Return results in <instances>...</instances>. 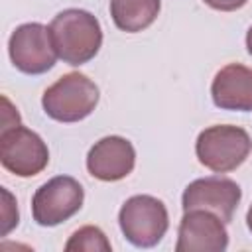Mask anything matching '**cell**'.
Wrapping results in <instances>:
<instances>
[{"mask_svg":"<svg viewBox=\"0 0 252 252\" xmlns=\"http://www.w3.org/2000/svg\"><path fill=\"white\" fill-rule=\"evenodd\" d=\"M49 32L59 59L73 67L94 59L102 45L100 22L91 12L81 8H67L59 12L51 20Z\"/></svg>","mask_w":252,"mask_h":252,"instance_id":"cell-1","label":"cell"},{"mask_svg":"<svg viewBox=\"0 0 252 252\" xmlns=\"http://www.w3.org/2000/svg\"><path fill=\"white\" fill-rule=\"evenodd\" d=\"M252 152L250 134L232 124H215L205 128L195 142V154L201 165L215 173H228L240 167Z\"/></svg>","mask_w":252,"mask_h":252,"instance_id":"cell-2","label":"cell"},{"mask_svg":"<svg viewBox=\"0 0 252 252\" xmlns=\"http://www.w3.org/2000/svg\"><path fill=\"white\" fill-rule=\"evenodd\" d=\"M100 93L94 81L73 71L59 77L41 96L43 112L57 122H79L87 118L98 104Z\"/></svg>","mask_w":252,"mask_h":252,"instance_id":"cell-3","label":"cell"},{"mask_svg":"<svg viewBox=\"0 0 252 252\" xmlns=\"http://www.w3.org/2000/svg\"><path fill=\"white\" fill-rule=\"evenodd\" d=\"M118 224L124 238L136 248H152L165 236L169 215L158 197L134 195L124 201L118 213Z\"/></svg>","mask_w":252,"mask_h":252,"instance_id":"cell-4","label":"cell"},{"mask_svg":"<svg viewBox=\"0 0 252 252\" xmlns=\"http://www.w3.org/2000/svg\"><path fill=\"white\" fill-rule=\"evenodd\" d=\"M85 201L83 185L71 175L45 181L32 197V217L39 226H57L77 215Z\"/></svg>","mask_w":252,"mask_h":252,"instance_id":"cell-5","label":"cell"},{"mask_svg":"<svg viewBox=\"0 0 252 252\" xmlns=\"http://www.w3.org/2000/svg\"><path fill=\"white\" fill-rule=\"evenodd\" d=\"M8 53L14 67L26 75L47 73L59 57L49 28L39 22L18 26L8 39Z\"/></svg>","mask_w":252,"mask_h":252,"instance_id":"cell-6","label":"cell"},{"mask_svg":"<svg viewBox=\"0 0 252 252\" xmlns=\"http://www.w3.org/2000/svg\"><path fill=\"white\" fill-rule=\"evenodd\" d=\"M0 161L18 177H33L47 167L49 150L37 132L18 124L0 132Z\"/></svg>","mask_w":252,"mask_h":252,"instance_id":"cell-7","label":"cell"},{"mask_svg":"<svg viewBox=\"0 0 252 252\" xmlns=\"http://www.w3.org/2000/svg\"><path fill=\"white\" fill-rule=\"evenodd\" d=\"M240 199H242V189L236 181L215 175V177H201L191 181L181 195V207L183 211H193V209L209 211L226 224L232 220V215Z\"/></svg>","mask_w":252,"mask_h":252,"instance_id":"cell-8","label":"cell"},{"mask_svg":"<svg viewBox=\"0 0 252 252\" xmlns=\"http://www.w3.org/2000/svg\"><path fill=\"white\" fill-rule=\"evenodd\" d=\"M228 246L224 222L203 209L183 211L177 228V252H222Z\"/></svg>","mask_w":252,"mask_h":252,"instance_id":"cell-9","label":"cell"},{"mask_svg":"<svg viewBox=\"0 0 252 252\" xmlns=\"http://www.w3.org/2000/svg\"><path fill=\"white\" fill-rule=\"evenodd\" d=\"M134 165L136 150L122 136H104L87 154V169L100 181H120L132 173Z\"/></svg>","mask_w":252,"mask_h":252,"instance_id":"cell-10","label":"cell"},{"mask_svg":"<svg viewBox=\"0 0 252 252\" xmlns=\"http://www.w3.org/2000/svg\"><path fill=\"white\" fill-rule=\"evenodd\" d=\"M211 96L215 106L222 110H252V69L242 63H228L217 71Z\"/></svg>","mask_w":252,"mask_h":252,"instance_id":"cell-11","label":"cell"},{"mask_svg":"<svg viewBox=\"0 0 252 252\" xmlns=\"http://www.w3.org/2000/svg\"><path fill=\"white\" fill-rule=\"evenodd\" d=\"M159 8V0H110L112 22L126 33H138L150 28L158 18Z\"/></svg>","mask_w":252,"mask_h":252,"instance_id":"cell-12","label":"cell"},{"mask_svg":"<svg viewBox=\"0 0 252 252\" xmlns=\"http://www.w3.org/2000/svg\"><path fill=\"white\" fill-rule=\"evenodd\" d=\"M65 250L67 252H73V250H77V252H110L112 246H110L106 234L98 226L87 224L71 234V238L65 244Z\"/></svg>","mask_w":252,"mask_h":252,"instance_id":"cell-13","label":"cell"},{"mask_svg":"<svg viewBox=\"0 0 252 252\" xmlns=\"http://www.w3.org/2000/svg\"><path fill=\"white\" fill-rule=\"evenodd\" d=\"M2 195H4V211H2V234L6 236L16 224H18V209L14 205L12 195L8 193L6 187H2Z\"/></svg>","mask_w":252,"mask_h":252,"instance_id":"cell-14","label":"cell"},{"mask_svg":"<svg viewBox=\"0 0 252 252\" xmlns=\"http://www.w3.org/2000/svg\"><path fill=\"white\" fill-rule=\"evenodd\" d=\"M209 8L219 10V12H234L240 10L248 0H203Z\"/></svg>","mask_w":252,"mask_h":252,"instance_id":"cell-15","label":"cell"},{"mask_svg":"<svg viewBox=\"0 0 252 252\" xmlns=\"http://www.w3.org/2000/svg\"><path fill=\"white\" fill-rule=\"evenodd\" d=\"M246 49H248V53L252 55V26H250V30L246 32Z\"/></svg>","mask_w":252,"mask_h":252,"instance_id":"cell-16","label":"cell"},{"mask_svg":"<svg viewBox=\"0 0 252 252\" xmlns=\"http://www.w3.org/2000/svg\"><path fill=\"white\" fill-rule=\"evenodd\" d=\"M246 224H248V230L252 232V205H250V209L246 213Z\"/></svg>","mask_w":252,"mask_h":252,"instance_id":"cell-17","label":"cell"}]
</instances>
